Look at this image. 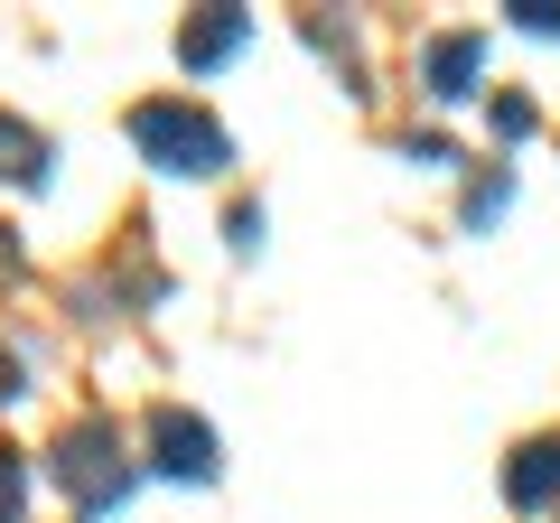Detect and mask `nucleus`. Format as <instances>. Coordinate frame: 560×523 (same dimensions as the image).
<instances>
[{
	"mask_svg": "<svg viewBox=\"0 0 560 523\" xmlns=\"http://www.w3.org/2000/svg\"><path fill=\"white\" fill-rule=\"evenodd\" d=\"M131 141H140V160L168 168V178H215V168L234 160L224 121L206 113V103H187V94H150V103H131Z\"/></svg>",
	"mask_w": 560,
	"mask_h": 523,
	"instance_id": "nucleus-1",
	"label": "nucleus"
},
{
	"mask_svg": "<svg viewBox=\"0 0 560 523\" xmlns=\"http://www.w3.org/2000/svg\"><path fill=\"white\" fill-rule=\"evenodd\" d=\"M47 477H57L84 514H113V504H131L140 467H131V440L94 411V421H75V430H57V440H47Z\"/></svg>",
	"mask_w": 560,
	"mask_h": 523,
	"instance_id": "nucleus-2",
	"label": "nucleus"
},
{
	"mask_svg": "<svg viewBox=\"0 0 560 523\" xmlns=\"http://www.w3.org/2000/svg\"><path fill=\"white\" fill-rule=\"evenodd\" d=\"M150 449H160V477H187V486H215V430L197 421V411H178V403H160L150 411Z\"/></svg>",
	"mask_w": 560,
	"mask_h": 523,
	"instance_id": "nucleus-3",
	"label": "nucleus"
},
{
	"mask_svg": "<svg viewBox=\"0 0 560 523\" xmlns=\"http://www.w3.org/2000/svg\"><path fill=\"white\" fill-rule=\"evenodd\" d=\"M477 66H486V28H440V38L420 47V84H430V103L477 94Z\"/></svg>",
	"mask_w": 560,
	"mask_h": 523,
	"instance_id": "nucleus-4",
	"label": "nucleus"
},
{
	"mask_svg": "<svg viewBox=\"0 0 560 523\" xmlns=\"http://www.w3.org/2000/svg\"><path fill=\"white\" fill-rule=\"evenodd\" d=\"M551 496H560V440H523L514 467H504V504L514 514H541Z\"/></svg>",
	"mask_w": 560,
	"mask_h": 523,
	"instance_id": "nucleus-5",
	"label": "nucleus"
},
{
	"mask_svg": "<svg viewBox=\"0 0 560 523\" xmlns=\"http://www.w3.org/2000/svg\"><path fill=\"white\" fill-rule=\"evenodd\" d=\"M243 38H253V20H243V10H206V20L178 28V57H187V75H206V66H224Z\"/></svg>",
	"mask_w": 560,
	"mask_h": 523,
	"instance_id": "nucleus-6",
	"label": "nucleus"
},
{
	"mask_svg": "<svg viewBox=\"0 0 560 523\" xmlns=\"http://www.w3.org/2000/svg\"><path fill=\"white\" fill-rule=\"evenodd\" d=\"M0 178L47 187V131H28V121H10V113H0Z\"/></svg>",
	"mask_w": 560,
	"mask_h": 523,
	"instance_id": "nucleus-7",
	"label": "nucleus"
},
{
	"mask_svg": "<svg viewBox=\"0 0 560 523\" xmlns=\"http://www.w3.org/2000/svg\"><path fill=\"white\" fill-rule=\"evenodd\" d=\"M504 206H514V168H486V178L467 187V224H477V234H486V224H495Z\"/></svg>",
	"mask_w": 560,
	"mask_h": 523,
	"instance_id": "nucleus-8",
	"label": "nucleus"
},
{
	"mask_svg": "<svg viewBox=\"0 0 560 523\" xmlns=\"http://www.w3.org/2000/svg\"><path fill=\"white\" fill-rule=\"evenodd\" d=\"M20 504H28V458L0 449V523H20Z\"/></svg>",
	"mask_w": 560,
	"mask_h": 523,
	"instance_id": "nucleus-9",
	"label": "nucleus"
},
{
	"mask_svg": "<svg viewBox=\"0 0 560 523\" xmlns=\"http://www.w3.org/2000/svg\"><path fill=\"white\" fill-rule=\"evenodd\" d=\"M495 131H504V141H523V131H533V103H523V94H495Z\"/></svg>",
	"mask_w": 560,
	"mask_h": 523,
	"instance_id": "nucleus-10",
	"label": "nucleus"
}]
</instances>
